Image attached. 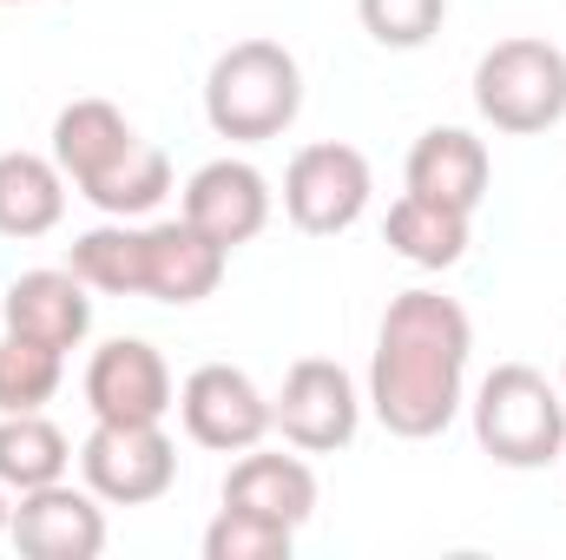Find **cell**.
<instances>
[{
	"label": "cell",
	"instance_id": "1",
	"mask_svg": "<svg viewBox=\"0 0 566 560\" xmlns=\"http://www.w3.org/2000/svg\"><path fill=\"white\" fill-rule=\"evenodd\" d=\"M474 323L441 290H402L382 310L376 356H369V409L389 435L428 442L461 416Z\"/></svg>",
	"mask_w": 566,
	"mask_h": 560
},
{
	"label": "cell",
	"instance_id": "2",
	"mask_svg": "<svg viewBox=\"0 0 566 560\" xmlns=\"http://www.w3.org/2000/svg\"><path fill=\"white\" fill-rule=\"evenodd\" d=\"M303 113V66L277 40H238L205 73V120L231 145L283 139Z\"/></svg>",
	"mask_w": 566,
	"mask_h": 560
},
{
	"label": "cell",
	"instance_id": "3",
	"mask_svg": "<svg viewBox=\"0 0 566 560\" xmlns=\"http://www.w3.org/2000/svg\"><path fill=\"white\" fill-rule=\"evenodd\" d=\"M474 442L501 468H547L566 455V396L534 363H494L474 390Z\"/></svg>",
	"mask_w": 566,
	"mask_h": 560
},
{
	"label": "cell",
	"instance_id": "4",
	"mask_svg": "<svg viewBox=\"0 0 566 560\" xmlns=\"http://www.w3.org/2000/svg\"><path fill=\"white\" fill-rule=\"evenodd\" d=\"M474 106L494 133H514V139H534L547 126L566 120V53L554 40H501L481 53L474 66Z\"/></svg>",
	"mask_w": 566,
	"mask_h": 560
},
{
	"label": "cell",
	"instance_id": "5",
	"mask_svg": "<svg viewBox=\"0 0 566 560\" xmlns=\"http://www.w3.org/2000/svg\"><path fill=\"white\" fill-rule=\"evenodd\" d=\"M80 475L106 508H145L178 481V442L165 422H93L80 442Z\"/></svg>",
	"mask_w": 566,
	"mask_h": 560
},
{
	"label": "cell",
	"instance_id": "6",
	"mask_svg": "<svg viewBox=\"0 0 566 560\" xmlns=\"http://www.w3.org/2000/svg\"><path fill=\"white\" fill-rule=\"evenodd\" d=\"M369 191H376V178H369V158L356 145H303L283 172V218L303 238H336L369 211Z\"/></svg>",
	"mask_w": 566,
	"mask_h": 560
},
{
	"label": "cell",
	"instance_id": "7",
	"mask_svg": "<svg viewBox=\"0 0 566 560\" xmlns=\"http://www.w3.org/2000/svg\"><path fill=\"white\" fill-rule=\"evenodd\" d=\"M271 428H277L290 448H303V455H336V448H349L356 428H363V396H356L349 370L329 363V356L290 363L283 390L271 396Z\"/></svg>",
	"mask_w": 566,
	"mask_h": 560
},
{
	"label": "cell",
	"instance_id": "8",
	"mask_svg": "<svg viewBox=\"0 0 566 560\" xmlns=\"http://www.w3.org/2000/svg\"><path fill=\"white\" fill-rule=\"evenodd\" d=\"M7 541L27 560H99L106 554V501L73 481H46L13 495Z\"/></svg>",
	"mask_w": 566,
	"mask_h": 560
},
{
	"label": "cell",
	"instance_id": "9",
	"mask_svg": "<svg viewBox=\"0 0 566 560\" xmlns=\"http://www.w3.org/2000/svg\"><path fill=\"white\" fill-rule=\"evenodd\" d=\"M178 416H185V435L198 448H218V455H244L271 435V396L231 370V363H198L178 390Z\"/></svg>",
	"mask_w": 566,
	"mask_h": 560
},
{
	"label": "cell",
	"instance_id": "10",
	"mask_svg": "<svg viewBox=\"0 0 566 560\" xmlns=\"http://www.w3.org/2000/svg\"><path fill=\"white\" fill-rule=\"evenodd\" d=\"M86 409L93 422H165L178 409L171 370L145 336H113L86 363Z\"/></svg>",
	"mask_w": 566,
	"mask_h": 560
},
{
	"label": "cell",
	"instance_id": "11",
	"mask_svg": "<svg viewBox=\"0 0 566 560\" xmlns=\"http://www.w3.org/2000/svg\"><path fill=\"white\" fill-rule=\"evenodd\" d=\"M185 225H198L211 245L238 251L271 225V178L251 158H211L185 178Z\"/></svg>",
	"mask_w": 566,
	"mask_h": 560
},
{
	"label": "cell",
	"instance_id": "12",
	"mask_svg": "<svg viewBox=\"0 0 566 560\" xmlns=\"http://www.w3.org/2000/svg\"><path fill=\"white\" fill-rule=\"evenodd\" d=\"M0 317L13 336H33L46 350H80L93 330V297L73 271H20L0 297Z\"/></svg>",
	"mask_w": 566,
	"mask_h": 560
},
{
	"label": "cell",
	"instance_id": "13",
	"mask_svg": "<svg viewBox=\"0 0 566 560\" xmlns=\"http://www.w3.org/2000/svg\"><path fill=\"white\" fill-rule=\"evenodd\" d=\"M224 265L231 251L211 245L198 225L171 218V225H145V297L158 303H205L218 283H224Z\"/></svg>",
	"mask_w": 566,
	"mask_h": 560
},
{
	"label": "cell",
	"instance_id": "14",
	"mask_svg": "<svg viewBox=\"0 0 566 560\" xmlns=\"http://www.w3.org/2000/svg\"><path fill=\"white\" fill-rule=\"evenodd\" d=\"M224 508H251L264 521L303 528L316 515V468L283 448H244L224 475Z\"/></svg>",
	"mask_w": 566,
	"mask_h": 560
},
{
	"label": "cell",
	"instance_id": "15",
	"mask_svg": "<svg viewBox=\"0 0 566 560\" xmlns=\"http://www.w3.org/2000/svg\"><path fill=\"white\" fill-rule=\"evenodd\" d=\"M488 178H494L488 145L474 133H461V126H428L422 139L409 145V191H422V198L474 211L488 198Z\"/></svg>",
	"mask_w": 566,
	"mask_h": 560
},
{
	"label": "cell",
	"instance_id": "16",
	"mask_svg": "<svg viewBox=\"0 0 566 560\" xmlns=\"http://www.w3.org/2000/svg\"><path fill=\"white\" fill-rule=\"evenodd\" d=\"M66 218V172L40 152H0V238H46Z\"/></svg>",
	"mask_w": 566,
	"mask_h": 560
},
{
	"label": "cell",
	"instance_id": "17",
	"mask_svg": "<svg viewBox=\"0 0 566 560\" xmlns=\"http://www.w3.org/2000/svg\"><path fill=\"white\" fill-rule=\"evenodd\" d=\"M468 218L474 211H454L441 198H422V191H402L389 205V251L422 265V271H454L468 258Z\"/></svg>",
	"mask_w": 566,
	"mask_h": 560
},
{
	"label": "cell",
	"instance_id": "18",
	"mask_svg": "<svg viewBox=\"0 0 566 560\" xmlns=\"http://www.w3.org/2000/svg\"><path fill=\"white\" fill-rule=\"evenodd\" d=\"M133 139H139V133H133V120H126L113 100H73V106L53 120V165H60L73 185H86V178H99Z\"/></svg>",
	"mask_w": 566,
	"mask_h": 560
},
{
	"label": "cell",
	"instance_id": "19",
	"mask_svg": "<svg viewBox=\"0 0 566 560\" xmlns=\"http://www.w3.org/2000/svg\"><path fill=\"white\" fill-rule=\"evenodd\" d=\"M66 271L86 283V290H99V297H145V225L113 218V225L73 238Z\"/></svg>",
	"mask_w": 566,
	"mask_h": 560
},
{
	"label": "cell",
	"instance_id": "20",
	"mask_svg": "<svg viewBox=\"0 0 566 560\" xmlns=\"http://www.w3.org/2000/svg\"><path fill=\"white\" fill-rule=\"evenodd\" d=\"M66 468H73V442L40 416V409L33 416H0V481L13 495L46 488V481H66Z\"/></svg>",
	"mask_w": 566,
	"mask_h": 560
},
{
	"label": "cell",
	"instance_id": "21",
	"mask_svg": "<svg viewBox=\"0 0 566 560\" xmlns=\"http://www.w3.org/2000/svg\"><path fill=\"white\" fill-rule=\"evenodd\" d=\"M165 191H171V158H165L158 145H145V139H133L99 178L80 185V198H93L106 218H145Z\"/></svg>",
	"mask_w": 566,
	"mask_h": 560
},
{
	"label": "cell",
	"instance_id": "22",
	"mask_svg": "<svg viewBox=\"0 0 566 560\" xmlns=\"http://www.w3.org/2000/svg\"><path fill=\"white\" fill-rule=\"evenodd\" d=\"M66 376V350H46L33 336H0V416H33L60 396Z\"/></svg>",
	"mask_w": 566,
	"mask_h": 560
},
{
	"label": "cell",
	"instance_id": "23",
	"mask_svg": "<svg viewBox=\"0 0 566 560\" xmlns=\"http://www.w3.org/2000/svg\"><path fill=\"white\" fill-rule=\"evenodd\" d=\"M296 528L264 521L251 508H218V521L205 528V560H290Z\"/></svg>",
	"mask_w": 566,
	"mask_h": 560
},
{
	"label": "cell",
	"instance_id": "24",
	"mask_svg": "<svg viewBox=\"0 0 566 560\" xmlns=\"http://www.w3.org/2000/svg\"><path fill=\"white\" fill-rule=\"evenodd\" d=\"M356 20L376 46H396V53H416L441 33L448 20V0H356Z\"/></svg>",
	"mask_w": 566,
	"mask_h": 560
},
{
	"label": "cell",
	"instance_id": "25",
	"mask_svg": "<svg viewBox=\"0 0 566 560\" xmlns=\"http://www.w3.org/2000/svg\"><path fill=\"white\" fill-rule=\"evenodd\" d=\"M7 521H13V488L0 481V535H7Z\"/></svg>",
	"mask_w": 566,
	"mask_h": 560
},
{
	"label": "cell",
	"instance_id": "26",
	"mask_svg": "<svg viewBox=\"0 0 566 560\" xmlns=\"http://www.w3.org/2000/svg\"><path fill=\"white\" fill-rule=\"evenodd\" d=\"M0 7H27V0H0Z\"/></svg>",
	"mask_w": 566,
	"mask_h": 560
},
{
	"label": "cell",
	"instance_id": "27",
	"mask_svg": "<svg viewBox=\"0 0 566 560\" xmlns=\"http://www.w3.org/2000/svg\"><path fill=\"white\" fill-rule=\"evenodd\" d=\"M560 396H566V370H560Z\"/></svg>",
	"mask_w": 566,
	"mask_h": 560
}]
</instances>
